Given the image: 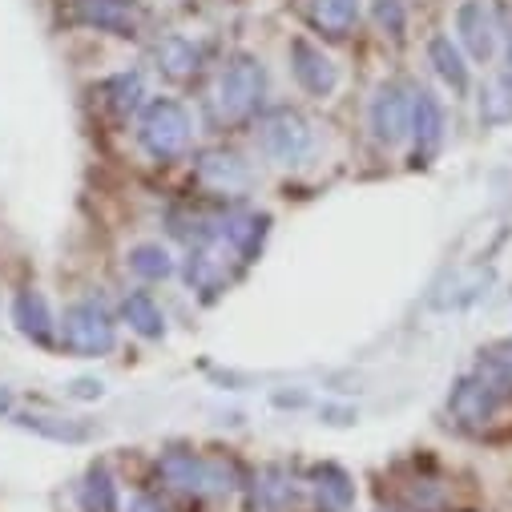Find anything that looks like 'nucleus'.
<instances>
[{
  "label": "nucleus",
  "mask_w": 512,
  "mask_h": 512,
  "mask_svg": "<svg viewBox=\"0 0 512 512\" xmlns=\"http://www.w3.org/2000/svg\"><path fill=\"white\" fill-rule=\"evenodd\" d=\"M105 93H109V105H113L117 117H130V113L142 105L146 85H142L138 73H117L113 81H105Z\"/></svg>",
  "instance_id": "393cba45"
},
{
  "label": "nucleus",
  "mask_w": 512,
  "mask_h": 512,
  "mask_svg": "<svg viewBox=\"0 0 512 512\" xmlns=\"http://www.w3.org/2000/svg\"><path fill=\"white\" fill-rule=\"evenodd\" d=\"M121 315H125V323H130L142 339H162L166 335V315H162V307L146 291H134L130 299H125L121 303Z\"/></svg>",
  "instance_id": "4be33fe9"
},
{
  "label": "nucleus",
  "mask_w": 512,
  "mask_h": 512,
  "mask_svg": "<svg viewBox=\"0 0 512 512\" xmlns=\"http://www.w3.org/2000/svg\"><path fill=\"white\" fill-rule=\"evenodd\" d=\"M428 61L436 65L440 81L452 85V93H468V65H464L460 49L452 45V37H436V41L428 45Z\"/></svg>",
  "instance_id": "5701e85b"
},
{
  "label": "nucleus",
  "mask_w": 512,
  "mask_h": 512,
  "mask_svg": "<svg viewBox=\"0 0 512 512\" xmlns=\"http://www.w3.org/2000/svg\"><path fill=\"white\" fill-rule=\"evenodd\" d=\"M412 138L420 158H432L444 146V105L428 89L412 93Z\"/></svg>",
  "instance_id": "ddd939ff"
},
{
  "label": "nucleus",
  "mask_w": 512,
  "mask_h": 512,
  "mask_svg": "<svg viewBox=\"0 0 512 512\" xmlns=\"http://www.w3.org/2000/svg\"><path fill=\"white\" fill-rule=\"evenodd\" d=\"M125 512H162V508H158L150 496H134V500H130V508H125Z\"/></svg>",
  "instance_id": "7c9ffc66"
},
{
  "label": "nucleus",
  "mask_w": 512,
  "mask_h": 512,
  "mask_svg": "<svg viewBox=\"0 0 512 512\" xmlns=\"http://www.w3.org/2000/svg\"><path fill=\"white\" fill-rule=\"evenodd\" d=\"M311 488L323 512H351L355 508V484L339 464H319L311 472Z\"/></svg>",
  "instance_id": "dca6fc26"
},
{
  "label": "nucleus",
  "mask_w": 512,
  "mask_h": 512,
  "mask_svg": "<svg viewBox=\"0 0 512 512\" xmlns=\"http://www.w3.org/2000/svg\"><path fill=\"white\" fill-rule=\"evenodd\" d=\"M371 134L379 146H400L412 134V93L396 81L379 85L371 97Z\"/></svg>",
  "instance_id": "6e6552de"
},
{
  "label": "nucleus",
  "mask_w": 512,
  "mask_h": 512,
  "mask_svg": "<svg viewBox=\"0 0 512 512\" xmlns=\"http://www.w3.org/2000/svg\"><path fill=\"white\" fill-rule=\"evenodd\" d=\"M379 512H396V508H379Z\"/></svg>",
  "instance_id": "72a5a7b5"
},
{
  "label": "nucleus",
  "mask_w": 512,
  "mask_h": 512,
  "mask_svg": "<svg viewBox=\"0 0 512 512\" xmlns=\"http://www.w3.org/2000/svg\"><path fill=\"white\" fill-rule=\"evenodd\" d=\"M271 234V214H254V210H242V214H230L222 218V238L234 246V254L242 263L259 259V250Z\"/></svg>",
  "instance_id": "4468645a"
},
{
  "label": "nucleus",
  "mask_w": 512,
  "mask_h": 512,
  "mask_svg": "<svg viewBox=\"0 0 512 512\" xmlns=\"http://www.w3.org/2000/svg\"><path fill=\"white\" fill-rule=\"evenodd\" d=\"M480 367L488 371V375H496L504 388L512 392V339H504V343H496L484 359H480Z\"/></svg>",
  "instance_id": "c85d7f7f"
},
{
  "label": "nucleus",
  "mask_w": 512,
  "mask_h": 512,
  "mask_svg": "<svg viewBox=\"0 0 512 512\" xmlns=\"http://www.w3.org/2000/svg\"><path fill=\"white\" fill-rule=\"evenodd\" d=\"M295 504V480L287 468L267 464L259 476H254V508L259 512H287Z\"/></svg>",
  "instance_id": "a211bd4d"
},
{
  "label": "nucleus",
  "mask_w": 512,
  "mask_h": 512,
  "mask_svg": "<svg viewBox=\"0 0 512 512\" xmlns=\"http://www.w3.org/2000/svg\"><path fill=\"white\" fill-rule=\"evenodd\" d=\"M154 57H158V69H162L166 77H174V81L194 77L198 65H202V49H198L190 37H162L158 49H154Z\"/></svg>",
  "instance_id": "6ab92c4d"
},
{
  "label": "nucleus",
  "mask_w": 512,
  "mask_h": 512,
  "mask_svg": "<svg viewBox=\"0 0 512 512\" xmlns=\"http://www.w3.org/2000/svg\"><path fill=\"white\" fill-rule=\"evenodd\" d=\"M456 33L464 41V49L476 57V61H488L496 53V17L492 9L484 5V0H464V5L456 9Z\"/></svg>",
  "instance_id": "9b49d317"
},
{
  "label": "nucleus",
  "mask_w": 512,
  "mask_h": 512,
  "mask_svg": "<svg viewBox=\"0 0 512 512\" xmlns=\"http://www.w3.org/2000/svg\"><path fill=\"white\" fill-rule=\"evenodd\" d=\"M259 150L279 166H303L315 154V130L299 109H271L259 121Z\"/></svg>",
  "instance_id": "20e7f679"
},
{
  "label": "nucleus",
  "mask_w": 512,
  "mask_h": 512,
  "mask_svg": "<svg viewBox=\"0 0 512 512\" xmlns=\"http://www.w3.org/2000/svg\"><path fill=\"white\" fill-rule=\"evenodd\" d=\"M69 396H77V400H101L105 396V383L101 379H77L73 388H69Z\"/></svg>",
  "instance_id": "c756f323"
},
{
  "label": "nucleus",
  "mask_w": 512,
  "mask_h": 512,
  "mask_svg": "<svg viewBox=\"0 0 512 512\" xmlns=\"http://www.w3.org/2000/svg\"><path fill=\"white\" fill-rule=\"evenodd\" d=\"M61 343L65 351L81 355V359H97V355H109L113 343H117V327L109 319V311L93 299H81L73 307H65L61 315Z\"/></svg>",
  "instance_id": "39448f33"
},
{
  "label": "nucleus",
  "mask_w": 512,
  "mask_h": 512,
  "mask_svg": "<svg viewBox=\"0 0 512 512\" xmlns=\"http://www.w3.org/2000/svg\"><path fill=\"white\" fill-rule=\"evenodd\" d=\"M267 97V69L259 57L250 53H238L222 73H218V85H214V117L218 121H246L259 113Z\"/></svg>",
  "instance_id": "f03ea898"
},
{
  "label": "nucleus",
  "mask_w": 512,
  "mask_h": 512,
  "mask_svg": "<svg viewBox=\"0 0 512 512\" xmlns=\"http://www.w3.org/2000/svg\"><path fill=\"white\" fill-rule=\"evenodd\" d=\"M190 113L174 101V97H154L146 109H142V121H138V142L142 150L154 158V162H174L190 150Z\"/></svg>",
  "instance_id": "7ed1b4c3"
},
{
  "label": "nucleus",
  "mask_w": 512,
  "mask_h": 512,
  "mask_svg": "<svg viewBox=\"0 0 512 512\" xmlns=\"http://www.w3.org/2000/svg\"><path fill=\"white\" fill-rule=\"evenodd\" d=\"M480 121H488V125L512 121V81H508V77L492 81V85L480 93Z\"/></svg>",
  "instance_id": "a878e982"
},
{
  "label": "nucleus",
  "mask_w": 512,
  "mask_h": 512,
  "mask_svg": "<svg viewBox=\"0 0 512 512\" xmlns=\"http://www.w3.org/2000/svg\"><path fill=\"white\" fill-rule=\"evenodd\" d=\"M85 504L93 512H117V488H113V476L105 464H93L89 476H85Z\"/></svg>",
  "instance_id": "bb28decb"
},
{
  "label": "nucleus",
  "mask_w": 512,
  "mask_h": 512,
  "mask_svg": "<svg viewBox=\"0 0 512 512\" xmlns=\"http://www.w3.org/2000/svg\"><path fill=\"white\" fill-rule=\"evenodd\" d=\"M504 396H508L504 383H500L496 375H488L484 367H476L472 375L456 379V388H452V396H448V412H452L460 424H488V420L500 412Z\"/></svg>",
  "instance_id": "0eeeda50"
},
{
  "label": "nucleus",
  "mask_w": 512,
  "mask_h": 512,
  "mask_svg": "<svg viewBox=\"0 0 512 512\" xmlns=\"http://www.w3.org/2000/svg\"><path fill=\"white\" fill-rule=\"evenodd\" d=\"M158 476L190 496H226L234 492V464L218 460V456H202L190 448H170L158 456Z\"/></svg>",
  "instance_id": "f257e3e1"
},
{
  "label": "nucleus",
  "mask_w": 512,
  "mask_h": 512,
  "mask_svg": "<svg viewBox=\"0 0 512 512\" xmlns=\"http://www.w3.org/2000/svg\"><path fill=\"white\" fill-rule=\"evenodd\" d=\"M73 21L97 29V33H113V37L138 33V17L125 0H73Z\"/></svg>",
  "instance_id": "f8f14e48"
},
{
  "label": "nucleus",
  "mask_w": 512,
  "mask_h": 512,
  "mask_svg": "<svg viewBox=\"0 0 512 512\" xmlns=\"http://www.w3.org/2000/svg\"><path fill=\"white\" fill-rule=\"evenodd\" d=\"M242 259L234 254V246L222 238V230L214 234V238H206V242H194L190 246V259H186V283H190V291H198L202 299H214L218 291H226L230 287V279H234V267H238Z\"/></svg>",
  "instance_id": "423d86ee"
},
{
  "label": "nucleus",
  "mask_w": 512,
  "mask_h": 512,
  "mask_svg": "<svg viewBox=\"0 0 512 512\" xmlns=\"http://www.w3.org/2000/svg\"><path fill=\"white\" fill-rule=\"evenodd\" d=\"M17 424L33 436H45V440H57V444H85L93 440V428L81 424V420H69V416H49V412H21Z\"/></svg>",
  "instance_id": "f3484780"
},
{
  "label": "nucleus",
  "mask_w": 512,
  "mask_h": 512,
  "mask_svg": "<svg viewBox=\"0 0 512 512\" xmlns=\"http://www.w3.org/2000/svg\"><path fill=\"white\" fill-rule=\"evenodd\" d=\"M291 73L311 97H331L339 89V65L311 41H291Z\"/></svg>",
  "instance_id": "1a4fd4ad"
},
{
  "label": "nucleus",
  "mask_w": 512,
  "mask_h": 512,
  "mask_svg": "<svg viewBox=\"0 0 512 512\" xmlns=\"http://www.w3.org/2000/svg\"><path fill=\"white\" fill-rule=\"evenodd\" d=\"M488 279H492V275H488V271H480V267H476V271H460V275H456V283H448V287H444L448 295H436V307H440V311H448V307H468V303H476V299L484 295Z\"/></svg>",
  "instance_id": "b1692460"
},
{
  "label": "nucleus",
  "mask_w": 512,
  "mask_h": 512,
  "mask_svg": "<svg viewBox=\"0 0 512 512\" xmlns=\"http://www.w3.org/2000/svg\"><path fill=\"white\" fill-rule=\"evenodd\" d=\"M125 263H130V271L138 279H146V283H162V279L174 275V254L162 242H138V246H130Z\"/></svg>",
  "instance_id": "aec40b11"
},
{
  "label": "nucleus",
  "mask_w": 512,
  "mask_h": 512,
  "mask_svg": "<svg viewBox=\"0 0 512 512\" xmlns=\"http://www.w3.org/2000/svg\"><path fill=\"white\" fill-rule=\"evenodd\" d=\"M13 323H17V331H21L25 339H33V343H53L57 323H53L49 299H45L41 291H21V295L13 299Z\"/></svg>",
  "instance_id": "2eb2a0df"
},
{
  "label": "nucleus",
  "mask_w": 512,
  "mask_h": 512,
  "mask_svg": "<svg viewBox=\"0 0 512 512\" xmlns=\"http://www.w3.org/2000/svg\"><path fill=\"white\" fill-rule=\"evenodd\" d=\"M508 81H512V49H508Z\"/></svg>",
  "instance_id": "473e14b6"
},
{
  "label": "nucleus",
  "mask_w": 512,
  "mask_h": 512,
  "mask_svg": "<svg viewBox=\"0 0 512 512\" xmlns=\"http://www.w3.org/2000/svg\"><path fill=\"white\" fill-rule=\"evenodd\" d=\"M371 17H375V25L388 37H404V29H408L404 0H371Z\"/></svg>",
  "instance_id": "cd10ccee"
},
{
  "label": "nucleus",
  "mask_w": 512,
  "mask_h": 512,
  "mask_svg": "<svg viewBox=\"0 0 512 512\" xmlns=\"http://www.w3.org/2000/svg\"><path fill=\"white\" fill-rule=\"evenodd\" d=\"M311 21L323 37H347L359 21V0H315V9H311Z\"/></svg>",
  "instance_id": "412c9836"
},
{
  "label": "nucleus",
  "mask_w": 512,
  "mask_h": 512,
  "mask_svg": "<svg viewBox=\"0 0 512 512\" xmlns=\"http://www.w3.org/2000/svg\"><path fill=\"white\" fill-rule=\"evenodd\" d=\"M194 174L206 190L214 194H242L250 186V166L234 154V150H206L198 162H194Z\"/></svg>",
  "instance_id": "9d476101"
},
{
  "label": "nucleus",
  "mask_w": 512,
  "mask_h": 512,
  "mask_svg": "<svg viewBox=\"0 0 512 512\" xmlns=\"http://www.w3.org/2000/svg\"><path fill=\"white\" fill-rule=\"evenodd\" d=\"M9 404V392H0V408H5Z\"/></svg>",
  "instance_id": "2f4dec72"
}]
</instances>
